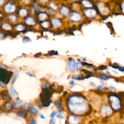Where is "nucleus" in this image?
<instances>
[{
  "label": "nucleus",
  "mask_w": 124,
  "mask_h": 124,
  "mask_svg": "<svg viewBox=\"0 0 124 124\" xmlns=\"http://www.w3.org/2000/svg\"><path fill=\"white\" fill-rule=\"evenodd\" d=\"M72 79L77 81H82L85 79V76L82 75H75L72 77Z\"/></svg>",
  "instance_id": "obj_21"
},
{
  "label": "nucleus",
  "mask_w": 124,
  "mask_h": 124,
  "mask_svg": "<svg viewBox=\"0 0 124 124\" xmlns=\"http://www.w3.org/2000/svg\"><path fill=\"white\" fill-rule=\"evenodd\" d=\"M27 74L29 75V76H30V77H33V75L32 74H31L30 72H28V73H27Z\"/></svg>",
  "instance_id": "obj_54"
},
{
  "label": "nucleus",
  "mask_w": 124,
  "mask_h": 124,
  "mask_svg": "<svg viewBox=\"0 0 124 124\" xmlns=\"http://www.w3.org/2000/svg\"><path fill=\"white\" fill-rule=\"evenodd\" d=\"M106 24L107 26V27L110 30V32L112 34H114L115 32H114V28L113 27V23L110 22V21H108V22H107L106 23Z\"/></svg>",
  "instance_id": "obj_20"
},
{
  "label": "nucleus",
  "mask_w": 124,
  "mask_h": 124,
  "mask_svg": "<svg viewBox=\"0 0 124 124\" xmlns=\"http://www.w3.org/2000/svg\"><path fill=\"white\" fill-rule=\"evenodd\" d=\"M76 60L73 58H70L68 61V68L71 73H74L76 70Z\"/></svg>",
  "instance_id": "obj_8"
},
{
  "label": "nucleus",
  "mask_w": 124,
  "mask_h": 124,
  "mask_svg": "<svg viewBox=\"0 0 124 124\" xmlns=\"http://www.w3.org/2000/svg\"><path fill=\"white\" fill-rule=\"evenodd\" d=\"M83 66L82 62L79 61L76 63V70L77 71H81L83 69Z\"/></svg>",
  "instance_id": "obj_24"
},
{
  "label": "nucleus",
  "mask_w": 124,
  "mask_h": 124,
  "mask_svg": "<svg viewBox=\"0 0 124 124\" xmlns=\"http://www.w3.org/2000/svg\"><path fill=\"white\" fill-rule=\"evenodd\" d=\"M60 13L64 16H67L69 13V9L67 7L63 6L60 9Z\"/></svg>",
  "instance_id": "obj_15"
},
{
  "label": "nucleus",
  "mask_w": 124,
  "mask_h": 124,
  "mask_svg": "<svg viewBox=\"0 0 124 124\" xmlns=\"http://www.w3.org/2000/svg\"><path fill=\"white\" fill-rule=\"evenodd\" d=\"M4 3V0H0V5H2Z\"/></svg>",
  "instance_id": "obj_53"
},
{
  "label": "nucleus",
  "mask_w": 124,
  "mask_h": 124,
  "mask_svg": "<svg viewBox=\"0 0 124 124\" xmlns=\"http://www.w3.org/2000/svg\"><path fill=\"white\" fill-rule=\"evenodd\" d=\"M73 1H78V0H73Z\"/></svg>",
  "instance_id": "obj_57"
},
{
  "label": "nucleus",
  "mask_w": 124,
  "mask_h": 124,
  "mask_svg": "<svg viewBox=\"0 0 124 124\" xmlns=\"http://www.w3.org/2000/svg\"><path fill=\"white\" fill-rule=\"evenodd\" d=\"M2 98L3 100L9 101L11 100V97L7 93H3L2 94Z\"/></svg>",
  "instance_id": "obj_19"
},
{
  "label": "nucleus",
  "mask_w": 124,
  "mask_h": 124,
  "mask_svg": "<svg viewBox=\"0 0 124 124\" xmlns=\"http://www.w3.org/2000/svg\"><path fill=\"white\" fill-rule=\"evenodd\" d=\"M89 85H90V86L91 87H95L96 86V83H95L94 82H90Z\"/></svg>",
  "instance_id": "obj_41"
},
{
  "label": "nucleus",
  "mask_w": 124,
  "mask_h": 124,
  "mask_svg": "<svg viewBox=\"0 0 124 124\" xmlns=\"http://www.w3.org/2000/svg\"><path fill=\"white\" fill-rule=\"evenodd\" d=\"M105 73L106 74H107L108 75V76H111V72L109 71H106Z\"/></svg>",
  "instance_id": "obj_51"
},
{
  "label": "nucleus",
  "mask_w": 124,
  "mask_h": 124,
  "mask_svg": "<svg viewBox=\"0 0 124 124\" xmlns=\"http://www.w3.org/2000/svg\"><path fill=\"white\" fill-rule=\"evenodd\" d=\"M0 86H1L2 88H5L6 87V84L2 82H0Z\"/></svg>",
  "instance_id": "obj_44"
},
{
  "label": "nucleus",
  "mask_w": 124,
  "mask_h": 124,
  "mask_svg": "<svg viewBox=\"0 0 124 124\" xmlns=\"http://www.w3.org/2000/svg\"><path fill=\"white\" fill-rule=\"evenodd\" d=\"M67 107L69 111L73 114L81 115L88 111L89 104L84 97L74 94L68 98Z\"/></svg>",
  "instance_id": "obj_1"
},
{
  "label": "nucleus",
  "mask_w": 124,
  "mask_h": 124,
  "mask_svg": "<svg viewBox=\"0 0 124 124\" xmlns=\"http://www.w3.org/2000/svg\"><path fill=\"white\" fill-rule=\"evenodd\" d=\"M25 29V27L24 26V25H21V24H20V25H18L17 27V29L18 31H23Z\"/></svg>",
  "instance_id": "obj_32"
},
{
  "label": "nucleus",
  "mask_w": 124,
  "mask_h": 124,
  "mask_svg": "<svg viewBox=\"0 0 124 124\" xmlns=\"http://www.w3.org/2000/svg\"><path fill=\"white\" fill-rule=\"evenodd\" d=\"M17 115L19 117L25 118V117H26V116H27V113L25 111H20L17 113Z\"/></svg>",
  "instance_id": "obj_26"
},
{
  "label": "nucleus",
  "mask_w": 124,
  "mask_h": 124,
  "mask_svg": "<svg viewBox=\"0 0 124 124\" xmlns=\"http://www.w3.org/2000/svg\"><path fill=\"white\" fill-rule=\"evenodd\" d=\"M100 84H101V85H102V86H103L105 87V86H106V84H107V83H106L105 81H101L100 82Z\"/></svg>",
  "instance_id": "obj_45"
},
{
  "label": "nucleus",
  "mask_w": 124,
  "mask_h": 124,
  "mask_svg": "<svg viewBox=\"0 0 124 124\" xmlns=\"http://www.w3.org/2000/svg\"><path fill=\"white\" fill-rule=\"evenodd\" d=\"M4 109L7 112H10L13 109V104L9 101H7L4 104Z\"/></svg>",
  "instance_id": "obj_13"
},
{
  "label": "nucleus",
  "mask_w": 124,
  "mask_h": 124,
  "mask_svg": "<svg viewBox=\"0 0 124 124\" xmlns=\"http://www.w3.org/2000/svg\"><path fill=\"white\" fill-rule=\"evenodd\" d=\"M38 17L40 21H43L47 18V15L45 13H41L38 15Z\"/></svg>",
  "instance_id": "obj_22"
},
{
  "label": "nucleus",
  "mask_w": 124,
  "mask_h": 124,
  "mask_svg": "<svg viewBox=\"0 0 124 124\" xmlns=\"http://www.w3.org/2000/svg\"><path fill=\"white\" fill-rule=\"evenodd\" d=\"M28 14V11L26 9L22 8L19 11V15L21 17H24Z\"/></svg>",
  "instance_id": "obj_23"
},
{
  "label": "nucleus",
  "mask_w": 124,
  "mask_h": 124,
  "mask_svg": "<svg viewBox=\"0 0 124 124\" xmlns=\"http://www.w3.org/2000/svg\"><path fill=\"white\" fill-rule=\"evenodd\" d=\"M83 14L79 11H74L69 15V20L72 22L78 23L81 22L83 19Z\"/></svg>",
  "instance_id": "obj_5"
},
{
  "label": "nucleus",
  "mask_w": 124,
  "mask_h": 124,
  "mask_svg": "<svg viewBox=\"0 0 124 124\" xmlns=\"http://www.w3.org/2000/svg\"><path fill=\"white\" fill-rule=\"evenodd\" d=\"M18 75H16V76H15L14 77L13 79V80H12V84L15 83L16 82V81L17 79H18Z\"/></svg>",
  "instance_id": "obj_37"
},
{
  "label": "nucleus",
  "mask_w": 124,
  "mask_h": 124,
  "mask_svg": "<svg viewBox=\"0 0 124 124\" xmlns=\"http://www.w3.org/2000/svg\"><path fill=\"white\" fill-rule=\"evenodd\" d=\"M3 28L4 29H5V30L10 29H11V26H10V25L7 24V23L4 24L3 25Z\"/></svg>",
  "instance_id": "obj_36"
},
{
  "label": "nucleus",
  "mask_w": 124,
  "mask_h": 124,
  "mask_svg": "<svg viewBox=\"0 0 124 124\" xmlns=\"http://www.w3.org/2000/svg\"><path fill=\"white\" fill-rule=\"evenodd\" d=\"M112 72H113L115 74H116V75H119L118 72L116 69H112Z\"/></svg>",
  "instance_id": "obj_46"
},
{
  "label": "nucleus",
  "mask_w": 124,
  "mask_h": 124,
  "mask_svg": "<svg viewBox=\"0 0 124 124\" xmlns=\"http://www.w3.org/2000/svg\"><path fill=\"white\" fill-rule=\"evenodd\" d=\"M34 8H35V9H37L38 8V7H39V6H38V5L37 4L35 3V4H34Z\"/></svg>",
  "instance_id": "obj_49"
},
{
  "label": "nucleus",
  "mask_w": 124,
  "mask_h": 124,
  "mask_svg": "<svg viewBox=\"0 0 124 124\" xmlns=\"http://www.w3.org/2000/svg\"><path fill=\"white\" fill-rule=\"evenodd\" d=\"M1 107H0V111H1Z\"/></svg>",
  "instance_id": "obj_58"
},
{
  "label": "nucleus",
  "mask_w": 124,
  "mask_h": 124,
  "mask_svg": "<svg viewBox=\"0 0 124 124\" xmlns=\"http://www.w3.org/2000/svg\"><path fill=\"white\" fill-rule=\"evenodd\" d=\"M69 123L70 124H79L80 123V119L76 116H71L69 117Z\"/></svg>",
  "instance_id": "obj_11"
},
{
  "label": "nucleus",
  "mask_w": 124,
  "mask_h": 124,
  "mask_svg": "<svg viewBox=\"0 0 124 124\" xmlns=\"http://www.w3.org/2000/svg\"><path fill=\"white\" fill-rule=\"evenodd\" d=\"M57 117L58 118H63V117H64V116H63V115H62V114H59L58 115H57Z\"/></svg>",
  "instance_id": "obj_48"
},
{
  "label": "nucleus",
  "mask_w": 124,
  "mask_h": 124,
  "mask_svg": "<svg viewBox=\"0 0 124 124\" xmlns=\"http://www.w3.org/2000/svg\"><path fill=\"white\" fill-rule=\"evenodd\" d=\"M4 10L7 13H11L15 11L16 6L14 5L9 3L5 5Z\"/></svg>",
  "instance_id": "obj_9"
},
{
  "label": "nucleus",
  "mask_w": 124,
  "mask_h": 124,
  "mask_svg": "<svg viewBox=\"0 0 124 124\" xmlns=\"http://www.w3.org/2000/svg\"><path fill=\"white\" fill-rule=\"evenodd\" d=\"M31 105L29 103H26L24 105V111L27 112V111H29V110L31 108Z\"/></svg>",
  "instance_id": "obj_29"
},
{
  "label": "nucleus",
  "mask_w": 124,
  "mask_h": 124,
  "mask_svg": "<svg viewBox=\"0 0 124 124\" xmlns=\"http://www.w3.org/2000/svg\"><path fill=\"white\" fill-rule=\"evenodd\" d=\"M97 89L99 91H103L105 90V87H104V86H102L100 84V85L97 86Z\"/></svg>",
  "instance_id": "obj_34"
},
{
  "label": "nucleus",
  "mask_w": 124,
  "mask_h": 124,
  "mask_svg": "<svg viewBox=\"0 0 124 124\" xmlns=\"http://www.w3.org/2000/svg\"><path fill=\"white\" fill-rule=\"evenodd\" d=\"M25 22L28 25H33L35 24V20L33 17H28L26 19Z\"/></svg>",
  "instance_id": "obj_16"
},
{
  "label": "nucleus",
  "mask_w": 124,
  "mask_h": 124,
  "mask_svg": "<svg viewBox=\"0 0 124 124\" xmlns=\"http://www.w3.org/2000/svg\"><path fill=\"white\" fill-rule=\"evenodd\" d=\"M107 88H108V91H111V92H115V91L116 90L115 87L114 86H113V85H109V86H108V87H107Z\"/></svg>",
  "instance_id": "obj_31"
},
{
  "label": "nucleus",
  "mask_w": 124,
  "mask_h": 124,
  "mask_svg": "<svg viewBox=\"0 0 124 124\" xmlns=\"http://www.w3.org/2000/svg\"><path fill=\"white\" fill-rule=\"evenodd\" d=\"M10 92L11 93V95L13 97V98L15 99H17L18 98V93L17 92V91L15 90V89H14V87H10Z\"/></svg>",
  "instance_id": "obj_17"
},
{
  "label": "nucleus",
  "mask_w": 124,
  "mask_h": 124,
  "mask_svg": "<svg viewBox=\"0 0 124 124\" xmlns=\"http://www.w3.org/2000/svg\"><path fill=\"white\" fill-rule=\"evenodd\" d=\"M93 1H94V2H96L98 1H102V0H93Z\"/></svg>",
  "instance_id": "obj_56"
},
{
  "label": "nucleus",
  "mask_w": 124,
  "mask_h": 124,
  "mask_svg": "<svg viewBox=\"0 0 124 124\" xmlns=\"http://www.w3.org/2000/svg\"><path fill=\"white\" fill-rule=\"evenodd\" d=\"M108 69V66L106 65H101L96 68L97 71H104Z\"/></svg>",
  "instance_id": "obj_28"
},
{
  "label": "nucleus",
  "mask_w": 124,
  "mask_h": 124,
  "mask_svg": "<svg viewBox=\"0 0 124 124\" xmlns=\"http://www.w3.org/2000/svg\"><path fill=\"white\" fill-rule=\"evenodd\" d=\"M38 110L36 109V108L33 107V108H31L30 109L29 111V113L31 115H35L36 114L38 113Z\"/></svg>",
  "instance_id": "obj_25"
},
{
  "label": "nucleus",
  "mask_w": 124,
  "mask_h": 124,
  "mask_svg": "<svg viewBox=\"0 0 124 124\" xmlns=\"http://www.w3.org/2000/svg\"><path fill=\"white\" fill-rule=\"evenodd\" d=\"M55 106L57 107V108H58V110H59L60 111H62L64 110V108H63V106L62 105V103H61V102L59 100H57L54 103Z\"/></svg>",
  "instance_id": "obj_18"
},
{
  "label": "nucleus",
  "mask_w": 124,
  "mask_h": 124,
  "mask_svg": "<svg viewBox=\"0 0 124 124\" xmlns=\"http://www.w3.org/2000/svg\"><path fill=\"white\" fill-rule=\"evenodd\" d=\"M57 114V112L55 111H53L52 112V113L51 114V115H50V117L51 118H53Z\"/></svg>",
  "instance_id": "obj_42"
},
{
  "label": "nucleus",
  "mask_w": 124,
  "mask_h": 124,
  "mask_svg": "<svg viewBox=\"0 0 124 124\" xmlns=\"http://www.w3.org/2000/svg\"><path fill=\"white\" fill-rule=\"evenodd\" d=\"M23 42H24V43L29 42L30 41V39L29 37H28L26 36V37H25L24 38V39H23Z\"/></svg>",
  "instance_id": "obj_40"
},
{
  "label": "nucleus",
  "mask_w": 124,
  "mask_h": 124,
  "mask_svg": "<svg viewBox=\"0 0 124 124\" xmlns=\"http://www.w3.org/2000/svg\"><path fill=\"white\" fill-rule=\"evenodd\" d=\"M108 98L110 103V106L113 110L118 111L121 110L122 103L119 96L115 94H111L108 97Z\"/></svg>",
  "instance_id": "obj_2"
},
{
  "label": "nucleus",
  "mask_w": 124,
  "mask_h": 124,
  "mask_svg": "<svg viewBox=\"0 0 124 124\" xmlns=\"http://www.w3.org/2000/svg\"><path fill=\"white\" fill-rule=\"evenodd\" d=\"M9 19L10 21H11L12 22H15L17 20V18L15 15H10L9 17Z\"/></svg>",
  "instance_id": "obj_30"
},
{
  "label": "nucleus",
  "mask_w": 124,
  "mask_h": 124,
  "mask_svg": "<svg viewBox=\"0 0 124 124\" xmlns=\"http://www.w3.org/2000/svg\"><path fill=\"white\" fill-rule=\"evenodd\" d=\"M82 62H86L87 61V58L85 57H82Z\"/></svg>",
  "instance_id": "obj_50"
},
{
  "label": "nucleus",
  "mask_w": 124,
  "mask_h": 124,
  "mask_svg": "<svg viewBox=\"0 0 124 124\" xmlns=\"http://www.w3.org/2000/svg\"><path fill=\"white\" fill-rule=\"evenodd\" d=\"M48 88L44 89V90L40 94L41 102L43 105L45 107L49 106L52 102L51 98L52 93L50 89H48Z\"/></svg>",
  "instance_id": "obj_4"
},
{
  "label": "nucleus",
  "mask_w": 124,
  "mask_h": 124,
  "mask_svg": "<svg viewBox=\"0 0 124 124\" xmlns=\"http://www.w3.org/2000/svg\"><path fill=\"white\" fill-rule=\"evenodd\" d=\"M50 6L54 10H56L57 9V6L53 3H51L50 4Z\"/></svg>",
  "instance_id": "obj_39"
},
{
  "label": "nucleus",
  "mask_w": 124,
  "mask_h": 124,
  "mask_svg": "<svg viewBox=\"0 0 124 124\" xmlns=\"http://www.w3.org/2000/svg\"><path fill=\"white\" fill-rule=\"evenodd\" d=\"M50 87V85L49 83H46L45 84H44L43 85H42V87L44 88V89H46V88H48Z\"/></svg>",
  "instance_id": "obj_38"
},
{
  "label": "nucleus",
  "mask_w": 124,
  "mask_h": 124,
  "mask_svg": "<svg viewBox=\"0 0 124 124\" xmlns=\"http://www.w3.org/2000/svg\"><path fill=\"white\" fill-rule=\"evenodd\" d=\"M119 12H120L122 15H124V0H123L122 3L119 5Z\"/></svg>",
  "instance_id": "obj_27"
},
{
  "label": "nucleus",
  "mask_w": 124,
  "mask_h": 124,
  "mask_svg": "<svg viewBox=\"0 0 124 124\" xmlns=\"http://www.w3.org/2000/svg\"><path fill=\"white\" fill-rule=\"evenodd\" d=\"M74 83H75V82L73 81H71L69 82V84L70 85H73L74 84Z\"/></svg>",
  "instance_id": "obj_52"
},
{
  "label": "nucleus",
  "mask_w": 124,
  "mask_h": 124,
  "mask_svg": "<svg viewBox=\"0 0 124 124\" xmlns=\"http://www.w3.org/2000/svg\"><path fill=\"white\" fill-rule=\"evenodd\" d=\"M117 70H118V71L124 73V66H122L121 65H120L117 68Z\"/></svg>",
  "instance_id": "obj_35"
},
{
  "label": "nucleus",
  "mask_w": 124,
  "mask_h": 124,
  "mask_svg": "<svg viewBox=\"0 0 124 124\" xmlns=\"http://www.w3.org/2000/svg\"><path fill=\"white\" fill-rule=\"evenodd\" d=\"M36 120L34 119H31L29 122V124H36Z\"/></svg>",
  "instance_id": "obj_43"
},
{
  "label": "nucleus",
  "mask_w": 124,
  "mask_h": 124,
  "mask_svg": "<svg viewBox=\"0 0 124 124\" xmlns=\"http://www.w3.org/2000/svg\"><path fill=\"white\" fill-rule=\"evenodd\" d=\"M40 117L42 118H43V119H45V117H44V116H43L42 114H40Z\"/></svg>",
  "instance_id": "obj_55"
},
{
  "label": "nucleus",
  "mask_w": 124,
  "mask_h": 124,
  "mask_svg": "<svg viewBox=\"0 0 124 124\" xmlns=\"http://www.w3.org/2000/svg\"><path fill=\"white\" fill-rule=\"evenodd\" d=\"M22 107V103L20 100H18L13 104V109L20 110Z\"/></svg>",
  "instance_id": "obj_14"
},
{
  "label": "nucleus",
  "mask_w": 124,
  "mask_h": 124,
  "mask_svg": "<svg viewBox=\"0 0 124 124\" xmlns=\"http://www.w3.org/2000/svg\"><path fill=\"white\" fill-rule=\"evenodd\" d=\"M50 124H55V120L53 119H52L51 120L50 122Z\"/></svg>",
  "instance_id": "obj_47"
},
{
  "label": "nucleus",
  "mask_w": 124,
  "mask_h": 124,
  "mask_svg": "<svg viewBox=\"0 0 124 124\" xmlns=\"http://www.w3.org/2000/svg\"><path fill=\"white\" fill-rule=\"evenodd\" d=\"M80 4L83 9L94 7L95 2L93 0H80Z\"/></svg>",
  "instance_id": "obj_7"
},
{
  "label": "nucleus",
  "mask_w": 124,
  "mask_h": 124,
  "mask_svg": "<svg viewBox=\"0 0 124 124\" xmlns=\"http://www.w3.org/2000/svg\"><path fill=\"white\" fill-rule=\"evenodd\" d=\"M83 14L84 18L87 21L96 20L99 16V13L97 9L94 7L93 8L83 9Z\"/></svg>",
  "instance_id": "obj_3"
},
{
  "label": "nucleus",
  "mask_w": 124,
  "mask_h": 124,
  "mask_svg": "<svg viewBox=\"0 0 124 124\" xmlns=\"http://www.w3.org/2000/svg\"><path fill=\"white\" fill-rule=\"evenodd\" d=\"M98 78L100 79L101 81H105V82L107 81L108 80H110L111 79L113 78L111 77V76H108L106 73H102V72L98 73Z\"/></svg>",
  "instance_id": "obj_10"
},
{
  "label": "nucleus",
  "mask_w": 124,
  "mask_h": 124,
  "mask_svg": "<svg viewBox=\"0 0 124 124\" xmlns=\"http://www.w3.org/2000/svg\"><path fill=\"white\" fill-rule=\"evenodd\" d=\"M112 114V108L111 106L108 104L104 105L100 109V114L102 116L106 117Z\"/></svg>",
  "instance_id": "obj_6"
},
{
  "label": "nucleus",
  "mask_w": 124,
  "mask_h": 124,
  "mask_svg": "<svg viewBox=\"0 0 124 124\" xmlns=\"http://www.w3.org/2000/svg\"></svg>",
  "instance_id": "obj_59"
},
{
  "label": "nucleus",
  "mask_w": 124,
  "mask_h": 124,
  "mask_svg": "<svg viewBox=\"0 0 124 124\" xmlns=\"http://www.w3.org/2000/svg\"><path fill=\"white\" fill-rule=\"evenodd\" d=\"M49 25V23L48 21H43V22H42V26L44 27V28H48Z\"/></svg>",
  "instance_id": "obj_33"
},
{
  "label": "nucleus",
  "mask_w": 124,
  "mask_h": 124,
  "mask_svg": "<svg viewBox=\"0 0 124 124\" xmlns=\"http://www.w3.org/2000/svg\"><path fill=\"white\" fill-rule=\"evenodd\" d=\"M52 23L53 26L55 28L60 27L62 25V22L61 21L57 18L52 19Z\"/></svg>",
  "instance_id": "obj_12"
}]
</instances>
